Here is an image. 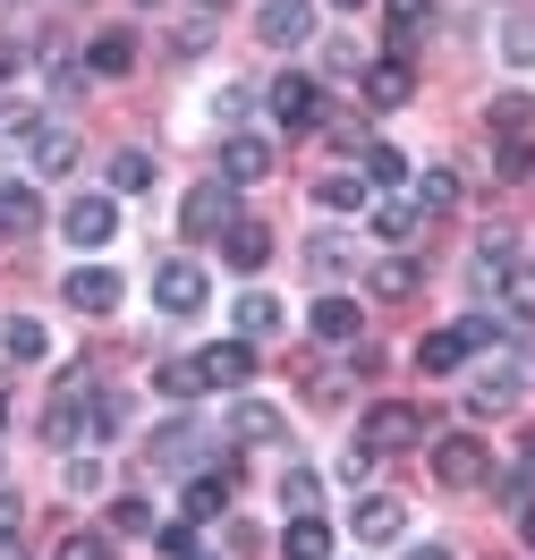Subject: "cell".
<instances>
[{"label": "cell", "mask_w": 535, "mask_h": 560, "mask_svg": "<svg viewBox=\"0 0 535 560\" xmlns=\"http://www.w3.org/2000/svg\"><path fill=\"white\" fill-rule=\"evenodd\" d=\"M255 35L272 43V51H298V43L315 35V0H264L255 9Z\"/></svg>", "instance_id": "7"}, {"label": "cell", "mask_w": 535, "mask_h": 560, "mask_svg": "<svg viewBox=\"0 0 535 560\" xmlns=\"http://www.w3.org/2000/svg\"><path fill=\"white\" fill-rule=\"evenodd\" d=\"M205 374H213V390H239L255 374V349L247 340H221V349H205Z\"/></svg>", "instance_id": "24"}, {"label": "cell", "mask_w": 535, "mask_h": 560, "mask_svg": "<svg viewBox=\"0 0 535 560\" xmlns=\"http://www.w3.org/2000/svg\"><path fill=\"white\" fill-rule=\"evenodd\" d=\"M153 390H162V399H196V390H213V374H205V357H162V365H153Z\"/></svg>", "instance_id": "20"}, {"label": "cell", "mask_w": 535, "mask_h": 560, "mask_svg": "<svg viewBox=\"0 0 535 560\" xmlns=\"http://www.w3.org/2000/svg\"><path fill=\"white\" fill-rule=\"evenodd\" d=\"M519 535H527V544H535V501H527V510H519Z\"/></svg>", "instance_id": "45"}, {"label": "cell", "mask_w": 535, "mask_h": 560, "mask_svg": "<svg viewBox=\"0 0 535 560\" xmlns=\"http://www.w3.org/2000/svg\"><path fill=\"white\" fill-rule=\"evenodd\" d=\"M144 458L153 467H187V476H205V467H221V451H213V433L205 424H187V417H171L153 442H144Z\"/></svg>", "instance_id": "2"}, {"label": "cell", "mask_w": 535, "mask_h": 560, "mask_svg": "<svg viewBox=\"0 0 535 560\" xmlns=\"http://www.w3.org/2000/svg\"><path fill=\"white\" fill-rule=\"evenodd\" d=\"M144 9H162V0H144Z\"/></svg>", "instance_id": "49"}, {"label": "cell", "mask_w": 535, "mask_h": 560, "mask_svg": "<svg viewBox=\"0 0 535 560\" xmlns=\"http://www.w3.org/2000/svg\"><path fill=\"white\" fill-rule=\"evenodd\" d=\"M433 485H451V492L493 485V451H485L476 433H442V442H433Z\"/></svg>", "instance_id": "4"}, {"label": "cell", "mask_w": 535, "mask_h": 560, "mask_svg": "<svg viewBox=\"0 0 535 560\" xmlns=\"http://www.w3.org/2000/svg\"><path fill=\"white\" fill-rule=\"evenodd\" d=\"M69 492H103V467H94V458H69Z\"/></svg>", "instance_id": "42"}, {"label": "cell", "mask_w": 535, "mask_h": 560, "mask_svg": "<svg viewBox=\"0 0 535 560\" xmlns=\"http://www.w3.org/2000/svg\"><path fill=\"white\" fill-rule=\"evenodd\" d=\"M399 560H451V552H442V544H417V552H399Z\"/></svg>", "instance_id": "44"}, {"label": "cell", "mask_w": 535, "mask_h": 560, "mask_svg": "<svg viewBox=\"0 0 535 560\" xmlns=\"http://www.w3.org/2000/svg\"><path fill=\"white\" fill-rule=\"evenodd\" d=\"M60 289H69L77 315H111V306H119V272H111V264H77Z\"/></svg>", "instance_id": "10"}, {"label": "cell", "mask_w": 535, "mask_h": 560, "mask_svg": "<svg viewBox=\"0 0 535 560\" xmlns=\"http://www.w3.org/2000/svg\"><path fill=\"white\" fill-rule=\"evenodd\" d=\"M357 442H365L374 458H392V451H408V442H426V417H417L408 399H374L365 424H357Z\"/></svg>", "instance_id": "3"}, {"label": "cell", "mask_w": 535, "mask_h": 560, "mask_svg": "<svg viewBox=\"0 0 535 560\" xmlns=\"http://www.w3.org/2000/svg\"><path fill=\"white\" fill-rule=\"evenodd\" d=\"M26 162H35L43 178H60V171H77V137L60 128V119H43L35 137H26Z\"/></svg>", "instance_id": "18"}, {"label": "cell", "mask_w": 535, "mask_h": 560, "mask_svg": "<svg viewBox=\"0 0 535 560\" xmlns=\"http://www.w3.org/2000/svg\"><path fill=\"white\" fill-rule=\"evenodd\" d=\"M315 492H323V476H315V467H289V476H281V501H289V518H306V510H315Z\"/></svg>", "instance_id": "32"}, {"label": "cell", "mask_w": 535, "mask_h": 560, "mask_svg": "<svg viewBox=\"0 0 535 560\" xmlns=\"http://www.w3.org/2000/svg\"><path fill=\"white\" fill-rule=\"evenodd\" d=\"M18 526H26V501L0 485V544H18Z\"/></svg>", "instance_id": "41"}, {"label": "cell", "mask_w": 535, "mask_h": 560, "mask_svg": "<svg viewBox=\"0 0 535 560\" xmlns=\"http://www.w3.org/2000/svg\"><path fill=\"white\" fill-rule=\"evenodd\" d=\"M178 510H187V526H196V518H221V510H230V458L205 467V476H187V501H178Z\"/></svg>", "instance_id": "19"}, {"label": "cell", "mask_w": 535, "mask_h": 560, "mask_svg": "<svg viewBox=\"0 0 535 560\" xmlns=\"http://www.w3.org/2000/svg\"><path fill=\"white\" fill-rule=\"evenodd\" d=\"M349 526H357V544H399V535H408V510H399L392 492H365Z\"/></svg>", "instance_id": "11"}, {"label": "cell", "mask_w": 535, "mask_h": 560, "mask_svg": "<svg viewBox=\"0 0 535 560\" xmlns=\"http://www.w3.org/2000/svg\"><path fill=\"white\" fill-rule=\"evenodd\" d=\"M272 119H281V128H315L323 119L315 77H272Z\"/></svg>", "instance_id": "12"}, {"label": "cell", "mask_w": 535, "mask_h": 560, "mask_svg": "<svg viewBox=\"0 0 535 560\" xmlns=\"http://www.w3.org/2000/svg\"><path fill=\"white\" fill-rule=\"evenodd\" d=\"M230 221H239V187H230V178L187 187V205H178V230H187V238H221Z\"/></svg>", "instance_id": "5"}, {"label": "cell", "mask_w": 535, "mask_h": 560, "mask_svg": "<svg viewBox=\"0 0 535 560\" xmlns=\"http://www.w3.org/2000/svg\"><path fill=\"white\" fill-rule=\"evenodd\" d=\"M281 560H332V526L306 510V518H289V535H281Z\"/></svg>", "instance_id": "25"}, {"label": "cell", "mask_w": 535, "mask_h": 560, "mask_svg": "<svg viewBox=\"0 0 535 560\" xmlns=\"http://www.w3.org/2000/svg\"><path fill=\"white\" fill-rule=\"evenodd\" d=\"M357 162H365V178H374V187H383V196H392L399 178H408V162H399L392 144H365V137H357Z\"/></svg>", "instance_id": "27"}, {"label": "cell", "mask_w": 535, "mask_h": 560, "mask_svg": "<svg viewBox=\"0 0 535 560\" xmlns=\"http://www.w3.org/2000/svg\"><path fill=\"white\" fill-rule=\"evenodd\" d=\"M349 264H357V246H349V238H306V272L332 280V272H349Z\"/></svg>", "instance_id": "31"}, {"label": "cell", "mask_w": 535, "mask_h": 560, "mask_svg": "<svg viewBox=\"0 0 535 560\" xmlns=\"http://www.w3.org/2000/svg\"><path fill=\"white\" fill-rule=\"evenodd\" d=\"M230 433H239V442H281L289 417L272 408V399H239V408H230Z\"/></svg>", "instance_id": "21"}, {"label": "cell", "mask_w": 535, "mask_h": 560, "mask_svg": "<svg viewBox=\"0 0 535 560\" xmlns=\"http://www.w3.org/2000/svg\"><path fill=\"white\" fill-rule=\"evenodd\" d=\"M501 51H510V69H535V9H510V26H501Z\"/></svg>", "instance_id": "28"}, {"label": "cell", "mask_w": 535, "mask_h": 560, "mask_svg": "<svg viewBox=\"0 0 535 560\" xmlns=\"http://www.w3.org/2000/svg\"><path fill=\"white\" fill-rule=\"evenodd\" d=\"M111 526H119V535H153V501H137V492L111 501Z\"/></svg>", "instance_id": "36"}, {"label": "cell", "mask_w": 535, "mask_h": 560, "mask_svg": "<svg viewBox=\"0 0 535 560\" xmlns=\"http://www.w3.org/2000/svg\"><path fill=\"white\" fill-rule=\"evenodd\" d=\"M18 69H26V43H9V35H0V77H18Z\"/></svg>", "instance_id": "43"}, {"label": "cell", "mask_w": 535, "mask_h": 560, "mask_svg": "<svg viewBox=\"0 0 535 560\" xmlns=\"http://www.w3.org/2000/svg\"><path fill=\"white\" fill-rule=\"evenodd\" d=\"M221 178H230V187L272 178V144H264V137H230V144H221Z\"/></svg>", "instance_id": "16"}, {"label": "cell", "mask_w": 535, "mask_h": 560, "mask_svg": "<svg viewBox=\"0 0 535 560\" xmlns=\"http://www.w3.org/2000/svg\"><path fill=\"white\" fill-rule=\"evenodd\" d=\"M111 187H119V196H137V187H153V153H144V144H128V153L111 162Z\"/></svg>", "instance_id": "29"}, {"label": "cell", "mask_w": 535, "mask_h": 560, "mask_svg": "<svg viewBox=\"0 0 535 560\" xmlns=\"http://www.w3.org/2000/svg\"><path fill=\"white\" fill-rule=\"evenodd\" d=\"M128 69H137V35H119V26H111V35L85 43V77H128Z\"/></svg>", "instance_id": "22"}, {"label": "cell", "mask_w": 535, "mask_h": 560, "mask_svg": "<svg viewBox=\"0 0 535 560\" xmlns=\"http://www.w3.org/2000/svg\"><path fill=\"white\" fill-rule=\"evenodd\" d=\"M417 205H426V212H451V205H460V171H442V162H433V171L417 178Z\"/></svg>", "instance_id": "30"}, {"label": "cell", "mask_w": 535, "mask_h": 560, "mask_svg": "<svg viewBox=\"0 0 535 560\" xmlns=\"http://www.w3.org/2000/svg\"><path fill=\"white\" fill-rule=\"evenodd\" d=\"M153 306L162 315H205V272L196 264H162L153 272Z\"/></svg>", "instance_id": "9"}, {"label": "cell", "mask_w": 535, "mask_h": 560, "mask_svg": "<svg viewBox=\"0 0 535 560\" xmlns=\"http://www.w3.org/2000/svg\"><path fill=\"white\" fill-rule=\"evenodd\" d=\"M35 187H0V230H35Z\"/></svg>", "instance_id": "34"}, {"label": "cell", "mask_w": 535, "mask_h": 560, "mask_svg": "<svg viewBox=\"0 0 535 560\" xmlns=\"http://www.w3.org/2000/svg\"><path fill=\"white\" fill-rule=\"evenodd\" d=\"M332 9H365V0H332Z\"/></svg>", "instance_id": "47"}, {"label": "cell", "mask_w": 535, "mask_h": 560, "mask_svg": "<svg viewBox=\"0 0 535 560\" xmlns=\"http://www.w3.org/2000/svg\"><path fill=\"white\" fill-rule=\"evenodd\" d=\"M535 383V357L527 365H493V374H476L467 383V417H501V408H519V390Z\"/></svg>", "instance_id": "6"}, {"label": "cell", "mask_w": 535, "mask_h": 560, "mask_svg": "<svg viewBox=\"0 0 535 560\" xmlns=\"http://www.w3.org/2000/svg\"><path fill=\"white\" fill-rule=\"evenodd\" d=\"M357 85H365V103H374V110H399L408 94H417V69H408V60H374Z\"/></svg>", "instance_id": "15"}, {"label": "cell", "mask_w": 535, "mask_h": 560, "mask_svg": "<svg viewBox=\"0 0 535 560\" xmlns=\"http://www.w3.org/2000/svg\"><path fill=\"white\" fill-rule=\"evenodd\" d=\"M315 205L323 212H365V187L357 178H315Z\"/></svg>", "instance_id": "33"}, {"label": "cell", "mask_w": 535, "mask_h": 560, "mask_svg": "<svg viewBox=\"0 0 535 560\" xmlns=\"http://www.w3.org/2000/svg\"><path fill=\"white\" fill-rule=\"evenodd\" d=\"M493 171H501V178H527V171H535V144L501 137V144H493Z\"/></svg>", "instance_id": "38"}, {"label": "cell", "mask_w": 535, "mask_h": 560, "mask_svg": "<svg viewBox=\"0 0 535 560\" xmlns=\"http://www.w3.org/2000/svg\"><path fill=\"white\" fill-rule=\"evenodd\" d=\"M221 255H230V272H264V255H272V230L239 212V221L221 230Z\"/></svg>", "instance_id": "14"}, {"label": "cell", "mask_w": 535, "mask_h": 560, "mask_svg": "<svg viewBox=\"0 0 535 560\" xmlns=\"http://www.w3.org/2000/svg\"><path fill=\"white\" fill-rule=\"evenodd\" d=\"M51 560H111V544H103V535H69Z\"/></svg>", "instance_id": "40"}, {"label": "cell", "mask_w": 535, "mask_h": 560, "mask_svg": "<svg viewBox=\"0 0 535 560\" xmlns=\"http://www.w3.org/2000/svg\"><path fill=\"white\" fill-rule=\"evenodd\" d=\"M94 408H103V390H94V374L77 365L69 383H60V399L43 408V442H51V451H77V442H94Z\"/></svg>", "instance_id": "1"}, {"label": "cell", "mask_w": 535, "mask_h": 560, "mask_svg": "<svg viewBox=\"0 0 535 560\" xmlns=\"http://www.w3.org/2000/svg\"><path fill=\"white\" fill-rule=\"evenodd\" d=\"M306 331L332 340V349H349L357 331H365V315H357V298H315V306H306Z\"/></svg>", "instance_id": "13"}, {"label": "cell", "mask_w": 535, "mask_h": 560, "mask_svg": "<svg viewBox=\"0 0 535 560\" xmlns=\"http://www.w3.org/2000/svg\"><path fill=\"white\" fill-rule=\"evenodd\" d=\"M365 212H374V238H392V246H408V238H417V221H426V205L399 196V187H392V196H374Z\"/></svg>", "instance_id": "17"}, {"label": "cell", "mask_w": 535, "mask_h": 560, "mask_svg": "<svg viewBox=\"0 0 535 560\" xmlns=\"http://www.w3.org/2000/svg\"><path fill=\"white\" fill-rule=\"evenodd\" d=\"M281 298H264V289H247V298H239V340H272V331H281Z\"/></svg>", "instance_id": "26"}, {"label": "cell", "mask_w": 535, "mask_h": 560, "mask_svg": "<svg viewBox=\"0 0 535 560\" xmlns=\"http://www.w3.org/2000/svg\"><path fill=\"white\" fill-rule=\"evenodd\" d=\"M111 230H119V205H111V196H77V205L60 212V238L85 246V255H94V246H111Z\"/></svg>", "instance_id": "8"}, {"label": "cell", "mask_w": 535, "mask_h": 560, "mask_svg": "<svg viewBox=\"0 0 535 560\" xmlns=\"http://www.w3.org/2000/svg\"><path fill=\"white\" fill-rule=\"evenodd\" d=\"M187 560H221V552H187Z\"/></svg>", "instance_id": "48"}, {"label": "cell", "mask_w": 535, "mask_h": 560, "mask_svg": "<svg viewBox=\"0 0 535 560\" xmlns=\"http://www.w3.org/2000/svg\"><path fill=\"white\" fill-rule=\"evenodd\" d=\"M0 349L18 357V365H43V357H51V331H43L35 315H9L0 323Z\"/></svg>", "instance_id": "23"}, {"label": "cell", "mask_w": 535, "mask_h": 560, "mask_svg": "<svg viewBox=\"0 0 535 560\" xmlns=\"http://www.w3.org/2000/svg\"><path fill=\"white\" fill-rule=\"evenodd\" d=\"M374 289H383V298H417V264H408V255L374 264Z\"/></svg>", "instance_id": "35"}, {"label": "cell", "mask_w": 535, "mask_h": 560, "mask_svg": "<svg viewBox=\"0 0 535 560\" xmlns=\"http://www.w3.org/2000/svg\"><path fill=\"white\" fill-rule=\"evenodd\" d=\"M527 119H535V103H527V94H501V103H493V137H519Z\"/></svg>", "instance_id": "37"}, {"label": "cell", "mask_w": 535, "mask_h": 560, "mask_svg": "<svg viewBox=\"0 0 535 560\" xmlns=\"http://www.w3.org/2000/svg\"><path fill=\"white\" fill-rule=\"evenodd\" d=\"M0 424H9V390H0Z\"/></svg>", "instance_id": "46"}, {"label": "cell", "mask_w": 535, "mask_h": 560, "mask_svg": "<svg viewBox=\"0 0 535 560\" xmlns=\"http://www.w3.org/2000/svg\"><path fill=\"white\" fill-rule=\"evenodd\" d=\"M153 552H162V560H187V552H196V526H153Z\"/></svg>", "instance_id": "39"}]
</instances>
